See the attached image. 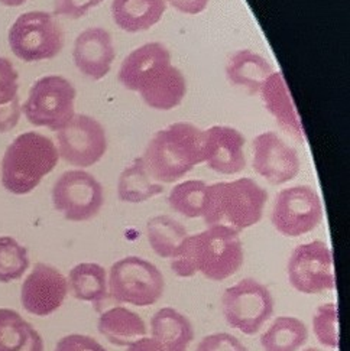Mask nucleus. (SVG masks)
I'll return each mask as SVG.
<instances>
[{"label": "nucleus", "mask_w": 350, "mask_h": 351, "mask_svg": "<svg viewBox=\"0 0 350 351\" xmlns=\"http://www.w3.org/2000/svg\"><path fill=\"white\" fill-rule=\"evenodd\" d=\"M119 83L138 93L151 109L168 112L178 107L187 96V80L172 65L168 48L148 43L133 49L119 69Z\"/></svg>", "instance_id": "f257e3e1"}, {"label": "nucleus", "mask_w": 350, "mask_h": 351, "mask_svg": "<svg viewBox=\"0 0 350 351\" xmlns=\"http://www.w3.org/2000/svg\"><path fill=\"white\" fill-rule=\"evenodd\" d=\"M203 143L205 130L187 121H177L158 130L141 158L155 182H177L203 164Z\"/></svg>", "instance_id": "f03ea898"}, {"label": "nucleus", "mask_w": 350, "mask_h": 351, "mask_svg": "<svg viewBox=\"0 0 350 351\" xmlns=\"http://www.w3.org/2000/svg\"><path fill=\"white\" fill-rule=\"evenodd\" d=\"M268 193L252 178L207 185L201 219L207 227L223 226L240 233L258 224Z\"/></svg>", "instance_id": "7ed1b4c3"}, {"label": "nucleus", "mask_w": 350, "mask_h": 351, "mask_svg": "<svg viewBox=\"0 0 350 351\" xmlns=\"http://www.w3.org/2000/svg\"><path fill=\"white\" fill-rule=\"evenodd\" d=\"M60 160L56 143L38 132H25L13 141L2 160V184L15 195L32 193Z\"/></svg>", "instance_id": "20e7f679"}, {"label": "nucleus", "mask_w": 350, "mask_h": 351, "mask_svg": "<svg viewBox=\"0 0 350 351\" xmlns=\"http://www.w3.org/2000/svg\"><path fill=\"white\" fill-rule=\"evenodd\" d=\"M197 274L213 282L236 275L245 262V250L239 233L223 226H211L190 234Z\"/></svg>", "instance_id": "39448f33"}, {"label": "nucleus", "mask_w": 350, "mask_h": 351, "mask_svg": "<svg viewBox=\"0 0 350 351\" xmlns=\"http://www.w3.org/2000/svg\"><path fill=\"white\" fill-rule=\"evenodd\" d=\"M109 295L119 304L151 306L165 292L163 272L139 256H126L115 262L107 274Z\"/></svg>", "instance_id": "423d86ee"}, {"label": "nucleus", "mask_w": 350, "mask_h": 351, "mask_svg": "<svg viewBox=\"0 0 350 351\" xmlns=\"http://www.w3.org/2000/svg\"><path fill=\"white\" fill-rule=\"evenodd\" d=\"M12 52L25 62L52 60L64 48V32L49 12H26L9 29Z\"/></svg>", "instance_id": "0eeeda50"}, {"label": "nucleus", "mask_w": 350, "mask_h": 351, "mask_svg": "<svg viewBox=\"0 0 350 351\" xmlns=\"http://www.w3.org/2000/svg\"><path fill=\"white\" fill-rule=\"evenodd\" d=\"M75 97L71 81L61 75H45L31 87L22 112L31 125L58 132L75 116Z\"/></svg>", "instance_id": "6e6552de"}, {"label": "nucleus", "mask_w": 350, "mask_h": 351, "mask_svg": "<svg viewBox=\"0 0 350 351\" xmlns=\"http://www.w3.org/2000/svg\"><path fill=\"white\" fill-rule=\"evenodd\" d=\"M274 296L264 283L245 278L229 287L222 296L227 326L245 335L258 334L274 314Z\"/></svg>", "instance_id": "1a4fd4ad"}, {"label": "nucleus", "mask_w": 350, "mask_h": 351, "mask_svg": "<svg viewBox=\"0 0 350 351\" xmlns=\"http://www.w3.org/2000/svg\"><path fill=\"white\" fill-rule=\"evenodd\" d=\"M52 204L69 221H90L104 206L103 185L94 175L73 169L64 172L52 186Z\"/></svg>", "instance_id": "9d476101"}, {"label": "nucleus", "mask_w": 350, "mask_h": 351, "mask_svg": "<svg viewBox=\"0 0 350 351\" xmlns=\"http://www.w3.org/2000/svg\"><path fill=\"white\" fill-rule=\"evenodd\" d=\"M323 204L314 188L297 185L279 191L275 198L271 221L285 237H300L316 230L323 220Z\"/></svg>", "instance_id": "9b49d317"}, {"label": "nucleus", "mask_w": 350, "mask_h": 351, "mask_svg": "<svg viewBox=\"0 0 350 351\" xmlns=\"http://www.w3.org/2000/svg\"><path fill=\"white\" fill-rule=\"evenodd\" d=\"M291 287L304 295H317L336 287L333 256L326 243L314 240L294 249L287 266Z\"/></svg>", "instance_id": "f8f14e48"}, {"label": "nucleus", "mask_w": 350, "mask_h": 351, "mask_svg": "<svg viewBox=\"0 0 350 351\" xmlns=\"http://www.w3.org/2000/svg\"><path fill=\"white\" fill-rule=\"evenodd\" d=\"M58 154L75 168L96 165L106 155L107 136L99 120L87 114H75L57 134Z\"/></svg>", "instance_id": "ddd939ff"}, {"label": "nucleus", "mask_w": 350, "mask_h": 351, "mask_svg": "<svg viewBox=\"0 0 350 351\" xmlns=\"http://www.w3.org/2000/svg\"><path fill=\"white\" fill-rule=\"evenodd\" d=\"M253 169L272 185L292 181L301 171L297 151L281 139L275 132L259 133L253 139Z\"/></svg>", "instance_id": "4468645a"}, {"label": "nucleus", "mask_w": 350, "mask_h": 351, "mask_svg": "<svg viewBox=\"0 0 350 351\" xmlns=\"http://www.w3.org/2000/svg\"><path fill=\"white\" fill-rule=\"evenodd\" d=\"M69 289V280L58 269L36 263L22 283L21 302L30 314L48 317L61 308Z\"/></svg>", "instance_id": "2eb2a0df"}, {"label": "nucleus", "mask_w": 350, "mask_h": 351, "mask_svg": "<svg viewBox=\"0 0 350 351\" xmlns=\"http://www.w3.org/2000/svg\"><path fill=\"white\" fill-rule=\"evenodd\" d=\"M245 136L231 126H211L205 130L203 164L222 175H235L246 168Z\"/></svg>", "instance_id": "dca6fc26"}, {"label": "nucleus", "mask_w": 350, "mask_h": 351, "mask_svg": "<svg viewBox=\"0 0 350 351\" xmlns=\"http://www.w3.org/2000/svg\"><path fill=\"white\" fill-rule=\"evenodd\" d=\"M116 58L112 35L100 26L87 28L75 38L73 60L77 70L90 80H103Z\"/></svg>", "instance_id": "f3484780"}, {"label": "nucleus", "mask_w": 350, "mask_h": 351, "mask_svg": "<svg viewBox=\"0 0 350 351\" xmlns=\"http://www.w3.org/2000/svg\"><path fill=\"white\" fill-rule=\"evenodd\" d=\"M259 94L266 110L274 116L279 126L290 133L295 141L303 143L304 129L301 125V119L297 113V109H295L291 93L282 74L278 71L269 75L262 84Z\"/></svg>", "instance_id": "a211bd4d"}, {"label": "nucleus", "mask_w": 350, "mask_h": 351, "mask_svg": "<svg viewBox=\"0 0 350 351\" xmlns=\"http://www.w3.org/2000/svg\"><path fill=\"white\" fill-rule=\"evenodd\" d=\"M151 339L163 351H188L194 341L193 324L177 309L164 306L151 318Z\"/></svg>", "instance_id": "6ab92c4d"}, {"label": "nucleus", "mask_w": 350, "mask_h": 351, "mask_svg": "<svg viewBox=\"0 0 350 351\" xmlns=\"http://www.w3.org/2000/svg\"><path fill=\"white\" fill-rule=\"evenodd\" d=\"M272 73H275L272 64L250 49L236 51L226 64L227 80L250 96L259 94L262 84Z\"/></svg>", "instance_id": "aec40b11"}, {"label": "nucleus", "mask_w": 350, "mask_h": 351, "mask_svg": "<svg viewBox=\"0 0 350 351\" xmlns=\"http://www.w3.org/2000/svg\"><path fill=\"white\" fill-rule=\"evenodd\" d=\"M112 18L128 34L146 32L164 18L165 0H112Z\"/></svg>", "instance_id": "412c9836"}, {"label": "nucleus", "mask_w": 350, "mask_h": 351, "mask_svg": "<svg viewBox=\"0 0 350 351\" xmlns=\"http://www.w3.org/2000/svg\"><path fill=\"white\" fill-rule=\"evenodd\" d=\"M97 330L110 344L129 347L148 334V327L141 315L126 306H113L100 314Z\"/></svg>", "instance_id": "4be33fe9"}, {"label": "nucleus", "mask_w": 350, "mask_h": 351, "mask_svg": "<svg viewBox=\"0 0 350 351\" xmlns=\"http://www.w3.org/2000/svg\"><path fill=\"white\" fill-rule=\"evenodd\" d=\"M44 340L16 311L0 308V351H44Z\"/></svg>", "instance_id": "5701e85b"}, {"label": "nucleus", "mask_w": 350, "mask_h": 351, "mask_svg": "<svg viewBox=\"0 0 350 351\" xmlns=\"http://www.w3.org/2000/svg\"><path fill=\"white\" fill-rule=\"evenodd\" d=\"M164 193V185L155 182L148 173L142 158L133 159L119 175L117 180V197L128 204H142Z\"/></svg>", "instance_id": "b1692460"}, {"label": "nucleus", "mask_w": 350, "mask_h": 351, "mask_svg": "<svg viewBox=\"0 0 350 351\" xmlns=\"http://www.w3.org/2000/svg\"><path fill=\"white\" fill-rule=\"evenodd\" d=\"M67 280L74 298L78 301L97 305L109 295L107 271L99 263L84 262L75 265Z\"/></svg>", "instance_id": "393cba45"}, {"label": "nucleus", "mask_w": 350, "mask_h": 351, "mask_svg": "<svg viewBox=\"0 0 350 351\" xmlns=\"http://www.w3.org/2000/svg\"><path fill=\"white\" fill-rule=\"evenodd\" d=\"M308 340V328L297 317H277L261 335L264 351H299Z\"/></svg>", "instance_id": "a878e982"}, {"label": "nucleus", "mask_w": 350, "mask_h": 351, "mask_svg": "<svg viewBox=\"0 0 350 351\" xmlns=\"http://www.w3.org/2000/svg\"><path fill=\"white\" fill-rule=\"evenodd\" d=\"M187 236V228L170 215H155L146 223L148 243L163 259H171Z\"/></svg>", "instance_id": "bb28decb"}, {"label": "nucleus", "mask_w": 350, "mask_h": 351, "mask_svg": "<svg viewBox=\"0 0 350 351\" xmlns=\"http://www.w3.org/2000/svg\"><path fill=\"white\" fill-rule=\"evenodd\" d=\"M19 74L8 60L0 57V133L15 129L22 114L19 101Z\"/></svg>", "instance_id": "cd10ccee"}, {"label": "nucleus", "mask_w": 350, "mask_h": 351, "mask_svg": "<svg viewBox=\"0 0 350 351\" xmlns=\"http://www.w3.org/2000/svg\"><path fill=\"white\" fill-rule=\"evenodd\" d=\"M207 184L200 180H188L175 185L170 191V207L187 219H200L203 214Z\"/></svg>", "instance_id": "c85d7f7f"}, {"label": "nucleus", "mask_w": 350, "mask_h": 351, "mask_svg": "<svg viewBox=\"0 0 350 351\" xmlns=\"http://www.w3.org/2000/svg\"><path fill=\"white\" fill-rule=\"evenodd\" d=\"M30 267L28 249L10 237H0V282L21 279Z\"/></svg>", "instance_id": "c756f323"}, {"label": "nucleus", "mask_w": 350, "mask_h": 351, "mask_svg": "<svg viewBox=\"0 0 350 351\" xmlns=\"http://www.w3.org/2000/svg\"><path fill=\"white\" fill-rule=\"evenodd\" d=\"M313 331L320 344L339 348V308L338 304L326 302L317 306L313 315Z\"/></svg>", "instance_id": "7c9ffc66"}, {"label": "nucleus", "mask_w": 350, "mask_h": 351, "mask_svg": "<svg viewBox=\"0 0 350 351\" xmlns=\"http://www.w3.org/2000/svg\"><path fill=\"white\" fill-rule=\"evenodd\" d=\"M196 351H248L246 346L237 337L229 332H214L206 335Z\"/></svg>", "instance_id": "2f4dec72"}, {"label": "nucleus", "mask_w": 350, "mask_h": 351, "mask_svg": "<svg viewBox=\"0 0 350 351\" xmlns=\"http://www.w3.org/2000/svg\"><path fill=\"white\" fill-rule=\"evenodd\" d=\"M104 0H54V13L69 19H80Z\"/></svg>", "instance_id": "473e14b6"}, {"label": "nucleus", "mask_w": 350, "mask_h": 351, "mask_svg": "<svg viewBox=\"0 0 350 351\" xmlns=\"http://www.w3.org/2000/svg\"><path fill=\"white\" fill-rule=\"evenodd\" d=\"M54 351H107L96 339L84 334H70L57 341Z\"/></svg>", "instance_id": "72a5a7b5"}, {"label": "nucleus", "mask_w": 350, "mask_h": 351, "mask_svg": "<svg viewBox=\"0 0 350 351\" xmlns=\"http://www.w3.org/2000/svg\"><path fill=\"white\" fill-rule=\"evenodd\" d=\"M165 3L185 15H200L207 9L210 0H165Z\"/></svg>", "instance_id": "f704fd0d"}, {"label": "nucleus", "mask_w": 350, "mask_h": 351, "mask_svg": "<svg viewBox=\"0 0 350 351\" xmlns=\"http://www.w3.org/2000/svg\"><path fill=\"white\" fill-rule=\"evenodd\" d=\"M126 351H163L161 347L151 339V337H143L126 348Z\"/></svg>", "instance_id": "c9c22d12"}, {"label": "nucleus", "mask_w": 350, "mask_h": 351, "mask_svg": "<svg viewBox=\"0 0 350 351\" xmlns=\"http://www.w3.org/2000/svg\"><path fill=\"white\" fill-rule=\"evenodd\" d=\"M26 2H28V0H0V3L8 8H18Z\"/></svg>", "instance_id": "e433bc0d"}, {"label": "nucleus", "mask_w": 350, "mask_h": 351, "mask_svg": "<svg viewBox=\"0 0 350 351\" xmlns=\"http://www.w3.org/2000/svg\"><path fill=\"white\" fill-rule=\"evenodd\" d=\"M304 351H321V350H318V348H307V350H304Z\"/></svg>", "instance_id": "4c0bfd02"}]
</instances>
